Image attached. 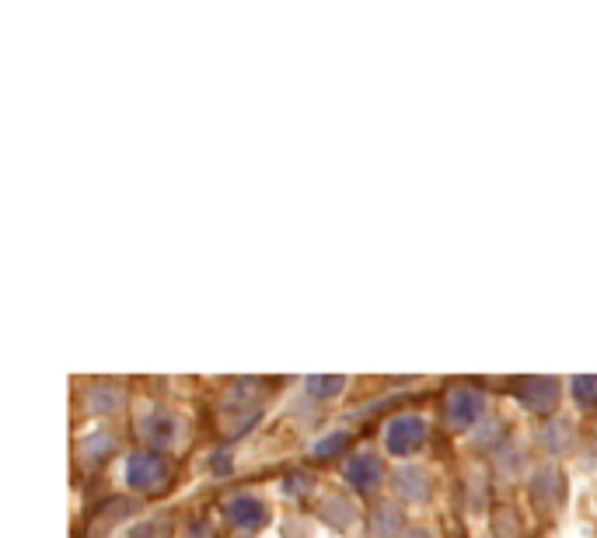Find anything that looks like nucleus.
<instances>
[{"mask_svg": "<svg viewBox=\"0 0 597 538\" xmlns=\"http://www.w3.org/2000/svg\"><path fill=\"white\" fill-rule=\"evenodd\" d=\"M172 458L161 455V451H133L126 458V486L140 497H154V493H165L172 486Z\"/></svg>", "mask_w": 597, "mask_h": 538, "instance_id": "nucleus-1", "label": "nucleus"}, {"mask_svg": "<svg viewBox=\"0 0 597 538\" xmlns=\"http://www.w3.org/2000/svg\"><path fill=\"white\" fill-rule=\"evenodd\" d=\"M486 406L489 395L482 392V385H472V381L451 385L444 392V423L451 430H468V427L475 430L486 420Z\"/></svg>", "mask_w": 597, "mask_h": 538, "instance_id": "nucleus-2", "label": "nucleus"}, {"mask_svg": "<svg viewBox=\"0 0 597 538\" xmlns=\"http://www.w3.org/2000/svg\"><path fill=\"white\" fill-rule=\"evenodd\" d=\"M507 388H510V395L528 409V413L556 416L559 395H563V388H559L556 378H538V374L535 378H510Z\"/></svg>", "mask_w": 597, "mask_h": 538, "instance_id": "nucleus-3", "label": "nucleus"}, {"mask_svg": "<svg viewBox=\"0 0 597 538\" xmlns=\"http://www.w3.org/2000/svg\"><path fill=\"white\" fill-rule=\"evenodd\" d=\"M385 462L374 451H353L343 465V479L357 497H374V493L385 486Z\"/></svg>", "mask_w": 597, "mask_h": 538, "instance_id": "nucleus-4", "label": "nucleus"}, {"mask_svg": "<svg viewBox=\"0 0 597 538\" xmlns=\"http://www.w3.org/2000/svg\"><path fill=\"white\" fill-rule=\"evenodd\" d=\"M220 514L231 528L238 532H259V528L269 525V504L255 493H234L220 504Z\"/></svg>", "mask_w": 597, "mask_h": 538, "instance_id": "nucleus-5", "label": "nucleus"}, {"mask_svg": "<svg viewBox=\"0 0 597 538\" xmlns=\"http://www.w3.org/2000/svg\"><path fill=\"white\" fill-rule=\"evenodd\" d=\"M426 420L416 413H398L388 420L385 427V448L392 451V455L405 458V455H416L419 448L426 444Z\"/></svg>", "mask_w": 597, "mask_h": 538, "instance_id": "nucleus-6", "label": "nucleus"}, {"mask_svg": "<svg viewBox=\"0 0 597 538\" xmlns=\"http://www.w3.org/2000/svg\"><path fill=\"white\" fill-rule=\"evenodd\" d=\"M528 493H531V504H535L538 511H556V507H563V500H566V472L559 469L556 462L538 465L528 479Z\"/></svg>", "mask_w": 597, "mask_h": 538, "instance_id": "nucleus-7", "label": "nucleus"}, {"mask_svg": "<svg viewBox=\"0 0 597 538\" xmlns=\"http://www.w3.org/2000/svg\"><path fill=\"white\" fill-rule=\"evenodd\" d=\"M179 434V420L168 409H151L147 416H140L137 423V437L147 444V448H168Z\"/></svg>", "mask_w": 597, "mask_h": 538, "instance_id": "nucleus-8", "label": "nucleus"}, {"mask_svg": "<svg viewBox=\"0 0 597 538\" xmlns=\"http://www.w3.org/2000/svg\"><path fill=\"white\" fill-rule=\"evenodd\" d=\"M538 444H542L549 455H570L577 448V423L570 416H549L538 430Z\"/></svg>", "mask_w": 597, "mask_h": 538, "instance_id": "nucleus-9", "label": "nucleus"}, {"mask_svg": "<svg viewBox=\"0 0 597 538\" xmlns=\"http://www.w3.org/2000/svg\"><path fill=\"white\" fill-rule=\"evenodd\" d=\"M392 483H395V493L402 500H409V504H426L433 493V479L426 469H419V465H402L398 472H392Z\"/></svg>", "mask_w": 597, "mask_h": 538, "instance_id": "nucleus-10", "label": "nucleus"}, {"mask_svg": "<svg viewBox=\"0 0 597 538\" xmlns=\"http://www.w3.org/2000/svg\"><path fill=\"white\" fill-rule=\"evenodd\" d=\"M405 532V511L392 500H381L367 514V535L371 538H398Z\"/></svg>", "mask_w": 597, "mask_h": 538, "instance_id": "nucleus-11", "label": "nucleus"}, {"mask_svg": "<svg viewBox=\"0 0 597 538\" xmlns=\"http://www.w3.org/2000/svg\"><path fill=\"white\" fill-rule=\"evenodd\" d=\"M126 406V388L119 381H98L88 388V413L95 416H112Z\"/></svg>", "mask_w": 597, "mask_h": 538, "instance_id": "nucleus-12", "label": "nucleus"}, {"mask_svg": "<svg viewBox=\"0 0 597 538\" xmlns=\"http://www.w3.org/2000/svg\"><path fill=\"white\" fill-rule=\"evenodd\" d=\"M318 518L329 528H336V532H346V528H353V521L360 518V511L350 497H339L336 493V497H325L322 504H318Z\"/></svg>", "mask_w": 597, "mask_h": 538, "instance_id": "nucleus-13", "label": "nucleus"}, {"mask_svg": "<svg viewBox=\"0 0 597 538\" xmlns=\"http://www.w3.org/2000/svg\"><path fill=\"white\" fill-rule=\"evenodd\" d=\"M496 455V469H500V479H507V483H514V479H521L524 472H528L531 465V455L524 444L517 441H507L500 451H493Z\"/></svg>", "mask_w": 597, "mask_h": 538, "instance_id": "nucleus-14", "label": "nucleus"}, {"mask_svg": "<svg viewBox=\"0 0 597 538\" xmlns=\"http://www.w3.org/2000/svg\"><path fill=\"white\" fill-rule=\"evenodd\" d=\"M472 444L482 451H500L507 444V423L500 416H486L479 427L472 430Z\"/></svg>", "mask_w": 597, "mask_h": 538, "instance_id": "nucleus-15", "label": "nucleus"}, {"mask_svg": "<svg viewBox=\"0 0 597 538\" xmlns=\"http://www.w3.org/2000/svg\"><path fill=\"white\" fill-rule=\"evenodd\" d=\"M112 451H116V437H112L109 430H95V434H88L81 441L84 465H102L105 458H112Z\"/></svg>", "mask_w": 597, "mask_h": 538, "instance_id": "nucleus-16", "label": "nucleus"}, {"mask_svg": "<svg viewBox=\"0 0 597 538\" xmlns=\"http://www.w3.org/2000/svg\"><path fill=\"white\" fill-rule=\"evenodd\" d=\"M133 511H137V504H133V500H126V497L105 500V504L98 507L95 518H91V528H95V532H102V528L119 525V521H123V518H130Z\"/></svg>", "mask_w": 597, "mask_h": 538, "instance_id": "nucleus-17", "label": "nucleus"}, {"mask_svg": "<svg viewBox=\"0 0 597 538\" xmlns=\"http://www.w3.org/2000/svg\"><path fill=\"white\" fill-rule=\"evenodd\" d=\"M346 444H350V430H332L322 441L311 444V458H315V462H332L336 455H343Z\"/></svg>", "mask_w": 597, "mask_h": 538, "instance_id": "nucleus-18", "label": "nucleus"}, {"mask_svg": "<svg viewBox=\"0 0 597 538\" xmlns=\"http://www.w3.org/2000/svg\"><path fill=\"white\" fill-rule=\"evenodd\" d=\"M346 388V378H318V374H311V378H304V392L311 395V399H332V395H339Z\"/></svg>", "mask_w": 597, "mask_h": 538, "instance_id": "nucleus-19", "label": "nucleus"}, {"mask_svg": "<svg viewBox=\"0 0 597 538\" xmlns=\"http://www.w3.org/2000/svg\"><path fill=\"white\" fill-rule=\"evenodd\" d=\"M570 388L580 409L597 406V374H577V378H570Z\"/></svg>", "mask_w": 597, "mask_h": 538, "instance_id": "nucleus-20", "label": "nucleus"}, {"mask_svg": "<svg viewBox=\"0 0 597 538\" xmlns=\"http://www.w3.org/2000/svg\"><path fill=\"white\" fill-rule=\"evenodd\" d=\"M311 490H315V479H311L308 472H287V476H283V483H280V493H283V497H290V500L308 497Z\"/></svg>", "mask_w": 597, "mask_h": 538, "instance_id": "nucleus-21", "label": "nucleus"}, {"mask_svg": "<svg viewBox=\"0 0 597 538\" xmlns=\"http://www.w3.org/2000/svg\"><path fill=\"white\" fill-rule=\"evenodd\" d=\"M489 538H521V521H517V514L510 511V507L496 511L493 532H489Z\"/></svg>", "mask_w": 597, "mask_h": 538, "instance_id": "nucleus-22", "label": "nucleus"}, {"mask_svg": "<svg viewBox=\"0 0 597 538\" xmlns=\"http://www.w3.org/2000/svg\"><path fill=\"white\" fill-rule=\"evenodd\" d=\"M489 504V479L482 476V472H475L472 479H468V507L472 511H486Z\"/></svg>", "mask_w": 597, "mask_h": 538, "instance_id": "nucleus-23", "label": "nucleus"}, {"mask_svg": "<svg viewBox=\"0 0 597 538\" xmlns=\"http://www.w3.org/2000/svg\"><path fill=\"white\" fill-rule=\"evenodd\" d=\"M168 532H172V525H168L165 518H154V521H144L140 528H133L130 538H168Z\"/></svg>", "mask_w": 597, "mask_h": 538, "instance_id": "nucleus-24", "label": "nucleus"}, {"mask_svg": "<svg viewBox=\"0 0 597 538\" xmlns=\"http://www.w3.org/2000/svg\"><path fill=\"white\" fill-rule=\"evenodd\" d=\"M231 469H234L231 448H217V451H213V458H210V472H213V476L224 479V476H231Z\"/></svg>", "mask_w": 597, "mask_h": 538, "instance_id": "nucleus-25", "label": "nucleus"}, {"mask_svg": "<svg viewBox=\"0 0 597 538\" xmlns=\"http://www.w3.org/2000/svg\"><path fill=\"white\" fill-rule=\"evenodd\" d=\"M402 538H433V535L426 532V528H412V532H405Z\"/></svg>", "mask_w": 597, "mask_h": 538, "instance_id": "nucleus-26", "label": "nucleus"}, {"mask_svg": "<svg viewBox=\"0 0 597 538\" xmlns=\"http://www.w3.org/2000/svg\"><path fill=\"white\" fill-rule=\"evenodd\" d=\"M283 538H304V535L297 532V525H283Z\"/></svg>", "mask_w": 597, "mask_h": 538, "instance_id": "nucleus-27", "label": "nucleus"}, {"mask_svg": "<svg viewBox=\"0 0 597 538\" xmlns=\"http://www.w3.org/2000/svg\"><path fill=\"white\" fill-rule=\"evenodd\" d=\"M193 538H206V525H193Z\"/></svg>", "mask_w": 597, "mask_h": 538, "instance_id": "nucleus-28", "label": "nucleus"}, {"mask_svg": "<svg viewBox=\"0 0 597 538\" xmlns=\"http://www.w3.org/2000/svg\"><path fill=\"white\" fill-rule=\"evenodd\" d=\"M238 538H252V535H238Z\"/></svg>", "mask_w": 597, "mask_h": 538, "instance_id": "nucleus-29", "label": "nucleus"}, {"mask_svg": "<svg viewBox=\"0 0 597 538\" xmlns=\"http://www.w3.org/2000/svg\"><path fill=\"white\" fill-rule=\"evenodd\" d=\"M458 538H465V535H458Z\"/></svg>", "mask_w": 597, "mask_h": 538, "instance_id": "nucleus-30", "label": "nucleus"}]
</instances>
